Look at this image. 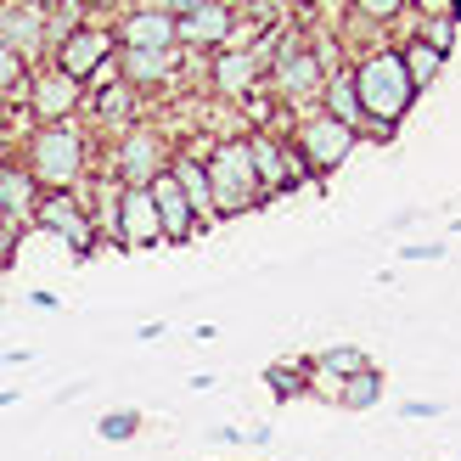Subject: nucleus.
I'll list each match as a JSON object with an SVG mask.
<instances>
[{
  "label": "nucleus",
  "instance_id": "nucleus-1",
  "mask_svg": "<svg viewBox=\"0 0 461 461\" xmlns=\"http://www.w3.org/2000/svg\"><path fill=\"white\" fill-rule=\"evenodd\" d=\"M349 85H355V102H360V141H377L388 147L400 135V119H411L417 107V85L405 79L400 51L394 45H372L360 62H349Z\"/></svg>",
  "mask_w": 461,
  "mask_h": 461
},
{
  "label": "nucleus",
  "instance_id": "nucleus-2",
  "mask_svg": "<svg viewBox=\"0 0 461 461\" xmlns=\"http://www.w3.org/2000/svg\"><path fill=\"white\" fill-rule=\"evenodd\" d=\"M23 169L34 175L40 192H79L90 180V135L74 124H34L29 147H23Z\"/></svg>",
  "mask_w": 461,
  "mask_h": 461
},
{
  "label": "nucleus",
  "instance_id": "nucleus-3",
  "mask_svg": "<svg viewBox=\"0 0 461 461\" xmlns=\"http://www.w3.org/2000/svg\"><path fill=\"white\" fill-rule=\"evenodd\" d=\"M51 68L68 74L74 85H102V79H119V34H113L107 17H85L68 40L51 45Z\"/></svg>",
  "mask_w": 461,
  "mask_h": 461
},
{
  "label": "nucleus",
  "instance_id": "nucleus-4",
  "mask_svg": "<svg viewBox=\"0 0 461 461\" xmlns=\"http://www.w3.org/2000/svg\"><path fill=\"white\" fill-rule=\"evenodd\" d=\"M203 169H209V192H214V220L248 214V209H265L242 135H225V141H214L209 152H203Z\"/></svg>",
  "mask_w": 461,
  "mask_h": 461
},
{
  "label": "nucleus",
  "instance_id": "nucleus-5",
  "mask_svg": "<svg viewBox=\"0 0 461 461\" xmlns=\"http://www.w3.org/2000/svg\"><path fill=\"white\" fill-rule=\"evenodd\" d=\"M169 158H175V141H169L158 124H130L119 141H113L102 175H113V180H119V186H130V192H141V186H152V180L169 169Z\"/></svg>",
  "mask_w": 461,
  "mask_h": 461
},
{
  "label": "nucleus",
  "instance_id": "nucleus-6",
  "mask_svg": "<svg viewBox=\"0 0 461 461\" xmlns=\"http://www.w3.org/2000/svg\"><path fill=\"white\" fill-rule=\"evenodd\" d=\"M265 85H270V96H282V102H310V96H321L327 74H321V62L310 51L304 29H293V23L276 29V57H270Z\"/></svg>",
  "mask_w": 461,
  "mask_h": 461
},
{
  "label": "nucleus",
  "instance_id": "nucleus-7",
  "mask_svg": "<svg viewBox=\"0 0 461 461\" xmlns=\"http://www.w3.org/2000/svg\"><path fill=\"white\" fill-rule=\"evenodd\" d=\"M287 147L304 158V169H310L315 180H327V175H338L343 164H349V152L360 147V135L343 130L338 119H327V113H310V119H293Z\"/></svg>",
  "mask_w": 461,
  "mask_h": 461
},
{
  "label": "nucleus",
  "instance_id": "nucleus-8",
  "mask_svg": "<svg viewBox=\"0 0 461 461\" xmlns=\"http://www.w3.org/2000/svg\"><path fill=\"white\" fill-rule=\"evenodd\" d=\"M169 17H175V45L180 51H197V57H214L237 40V12L225 0H169Z\"/></svg>",
  "mask_w": 461,
  "mask_h": 461
},
{
  "label": "nucleus",
  "instance_id": "nucleus-9",
  "mask_svg": "<svg viewBox=\"0 0 461 461\" xmlns=\"http://www.w3.org/2000/svg\"><path fill=\"white\" fill-rule=\"evenodd\" d=\"M34 225L51 230V237H62L68 248H74V259H90V253L102 248V230H96V220H90V209H85L79 192H40Z\"/></svg>",
  "mask_w": 461,
  "mask_h": 461
},
{
  "label": "nucleus",
  "instance_id": "nucleus-10",
  "mask_svg": "<svg viewBox=\"0 0 461 461\" xmlns=\"http://www.w3.org/2000/svg\"><path fill=\"white\" fill-rule=\"evenodd\" d=\"M113 34H119V51H180L169 0H135V6H124L113 17Z\"/></svg>",
  "mask_w": 461,
  "mask_h": 461
},
{
  "label": "nucleus",
  "instance_id": "nucleus-11",
  "mask_svg": "<svg viewBox=\"0 0 461 461\" xmlns=\"http://www.w3.org/2000/svg\"><path fill=\"white\" fill-rule=\"evenodd\" d=\"M0 45L29 68L51 62V40H45V6L40 0H0Z\"/></svg>",
  "mask_w": 461,
  "mask_h": 461
},
{
  "label": "nucleus",
  "instance_id": "nucleus-12",
  "mask_svg": "<svg viewBox=\"0 0 461 461\" xmlns=\"http://www.w3.org/2000/svg\"><path fill=\"white\" fill-rule=\"evenodd\" d=\"M23 102H29V113H34L40 124H74V113L85 102V85H74L68 74H57L51 62H40V68H29Z\"/></svg>",
  "mask_w": 461,
  "mask_h": 461
},
{
  "label": "nucleus",
  "instance_id": "nucleus-13",
  "mask_svg": "<svg viewBox=\"0 0 461 461\" xmlns=\"http://www.w3.org/2000/svg\"><path fill=\"white\" fill-rule=\"evenodd\" d=\"M102 242H119V248H130V253L164 242V230H158V209H152L147 186H141V192L124 186V192H119V209H113V225H107Z\"/></svg>",
  "mask_w": 461,
  "mask_h": 461
},
{
  "label": "nucleus",
  "instance_id": "nucleus-14",
  "mask_svg": "<svg viewBox=\"0 0 461 461\" xmlns=\"http://www.w3.org/2000/svg\"><path fill=\"white\" fill-rule=\"evenodd\" d=\"M248 147V164H253V180H259V197H287V135L282 130H248L242 135Z\"/></svg>",
  "mask_w": 461,
  "mask_h": 461
},
{
  "label": "nucleus",
  "instance_id": "nucleus-15",
  "mask_svg": "<svg viewBox=\"0 0 461 461\" xmlns=\"http://www.w3.org/2000/svg\"><path fill=\"white\" fill-rule=\"evenodd\" d=\"M79 113H90L102 130H130V124H141V96H135L124 79H102V85L85 90Z\"/></svg>",
  "mask_w": 461,
  "mask_h": 461
},
{
  "label": "nucleus",
  "instance_id": "nucleus-16",
  "mask_svg": "<svg viewBox=\"0 0 461 461\" xmlns=\"http://www.w3.org/2000/svg\"><path fill=\"white\" fill-rule=\"evenodd\" d=\"M209 85L220 90V96H253V90L265 85V62L248 51V45H230V51H214L209 57Z\"/></svg>",
  "mask_w": 461,
  "mask_h": 461
},
{
  "label": "nucleus",
  "instance_id": "nucleus-17",
  "mask_svg": "<svg viewBox=\"0 0 461 461\" xmlns=\"http://www.w3.org/2000/svg\"><path fill=\"white\" fill-rule=\"evenodd\" d=\"M147 197H152V209H158V230H164V242H192V237H203V225L192 220V209H186V197H180V186L169 180V169L147 186Z\"/></svg>",
  "mask_w": 461,
  "mask_h": 461
},
{
  "label": "nucleus",
  "instance_id": "nucleus-18",
  "mask_svg": "<svg viewBox=\"0 0 461 461\" xmlns=\"http://www.w3.org/2000/svg\"><path fill=\"white\" fill-rule=\"evenodd\" d=\"M119 79L147 96V90H164L180 79V51H119Z\"/></svg>",
  "mask_w": 461,
  "mask_h": 461
},
{
  "label": "nucleus",
  "instance_id": "nucleus-19",
  "mask_svg": "<svg viewBox=\"0 0 461 461\" xmlns=\"http://www.w3.org/2000/svg\"><path fill=\"white\" fill-rule=\"evenodd\" d=\"M169 180L180 186V197H186L192 220L209 230V225H214V192H209V169H203V158H197V152H175V158H169Z\"/></svg>",
  "mask_w": 461,
  "mask_h": 461
},
{
  "label": "nucleus",
  "instance_id": "nucleus-20",
  "mask_svg": "<svg viewBox=\"0 0 461 461\" xmlns=\"http://www.w3.org/2000/svg\"><path fill=\"white\" fill-rule=\"evenodd\" d=\"M34 203H40L34 175L23 164H0V220H6V225L34 220Z\"/></svg>",
  "mask_w": 461,
  "mask_h": 461
},
{
  "label": "nucleus",
  "instance_id": "nucleus-21",
  "mask_svg": "<svg viewBox=\"0 0 461 461\" xmlns=\"http://www.w3.org/2000/svg\"><path fill=\"white\" fill-rule=\"evenodd\" d=\"M321 113H327V119H338L343 130H355L360 135V102H355V85H349V68H343V74H327V85H321Z\"/></svg>",
  "mask_w": 461,
  "mask_h": 461
},
{
  "label": "nucleus",
  "instance_id": "nucleus-22",
  "mask_svg": "<svg viewBox=\"0 0 461 461\" xmlns=\"http://www.w3.org/2000/svg\"><path fill=\"white\" fill-rule=\"evenodd\" d=\"M394 51H400V68H405V79L417 85V96H422V90H428V85H433V79H439L445 68H450V62H445L439 51H433V45H422L417 34H411V40H400Z\"/></svg>",
  "mask_w": 461,
  "mask_h": 461
},
{
  "label": "nucleus",
  "instance_id": "nucleus-23",
  "mask_svg": "<svg viewBox=\"0 0 461 461\" xmlns=\"http://www.w3.org/2000/svg\"><path fill=\"white\" fill-rule=\"evenodd\" d=\"M383 394H388V377L377 372V366H366V372H355L349 383H338V405L343 411H372V405H383Z\"/></svg>",
  "mask_w": 461,
  "mask_h": 461
},
{
  "label": "nucleus",
  "instance_id": "nucleus-24",
  "mask_svg": "<svg viewBox=\"0 0 461 461\" xmlns=\"http://www.w3.org/2000/svg\"><path fill=\"white\" fill-rule=\"evenodd\" d=\"M366 366H372V360H366V355L355 349V343H332V349H321V355L310 360V372L332 377V394H338V383H349L355 372H366Z\"/></svg>",
  "mask_w": 461,
  "mask_h": 461
},
{
  "label": "nucleus",
  "instance_id": "nucleus-25",
  "mask_svg": "<svg viewBox=\"0 0 461 461\" xmlns=\"http://www.w3.org/2000/svg\"><path fill=\"white\" fill-rule=\"evenodd\" d=\"M310 383H315L310 360H276V366H265V388H270L276 400H298V394H310Z\"/></svg>",
  "mask_w": 461,
  "mask_h": 461
},
{
  "label": "nucleus",
  "instance_id": "nucleus-26",
  "mask_svg": "<svg viewBox=\"0 0 461 461\" xmlns=\"http://www.w3.org/2000/svg\"><path fill=\"white\" fill-rule=\"evenodd\" d=\"M40 6H45V40H68V34H74L79 29V23L90 17V6H85V0H40Z\"/></svg>",
  "mask_w": 461,
  "mask_h": 461
},
{
  "label": "nucleus",
  "instance_id": "nucleus-27",
  "mask_svg": "<svg viewBox=\"0 0 461 461\" xmlns=\"http://www.w3.org/2000/svg\"><path fill=\"white\" fill-rule=\"evenodd\" d=\"M96 433H102V439L107 445H124V439H135V433H141V411H107V417L96 422Z\"/></svg>",
  "mask_w": 461,
  "mask_h": 461
},
{
  "label": "nucleus",
  "instance_id": "nucleus-28",
  "mask_svg": "<svg viewBox=\"0 0 461 461\" xmlns=\"http://www.w3.org/2000/svg\"><path fill=\"white\" fill-rule=\"evenodd\" d=\"M23 85H29V62H23V57H12L6 45H0V102L23 96Z\"/></svg>",
  "mask_w": 461,
  "mask_h": 461
},
{
  "label": "nucleus",
  "instance_id": "nucleus-29",
  "mask_svg": "<svg viewBox=\"0 0 461 461\" xmlns=\"http://www.w3.org/2000/svg\"><path fill=\"white\" fill-rule=\"evenodd\" d=\"M400 12H405V0H355L349 6L355 23H394Z\"/></svg>",
  "mask_w": 461,
  "mask_h": 461
},
{
  "label": "nucleus",
  "instance_id": "nucleus-30",
  "mask_svg": "<svg viewBox=\"0 0 461 461\" xmlns=\"http://www.w3.org/2000/svg\"><path fill=\"white\" fill-rule=\"evenodd\" d=\"M400 417H405V422H439V417H445V405H433V400H411V405H400Z\"/></svg>",
  "mask_w": 461,
  "mask_h": 461
},
{
  "label": "nucleus",
  "instance_id": "nucleus-31",
  "mask_svg": "<svg viewBox=\"0 0 461 461\" xmlns=\"http://www.w3.org/2000/svg\"><path fill=\"white\" fill-rule=\"evenodd\" d=\"M29 304H34L40 315H57V310H62V298H57L51 287H40V293H29Z\"/></svg>",
  "mask_w": 461,
  "mask_h": 461
},
{
  "label": "nucleus",
  "instance_id": "nucleus-32",
  "mask_svg": "<svg viewBox=\"0 0 461 461\" xmlns=\"http://www.w3.org/2000/svg\"><path fill=\"white\" fill-rule=\"evenodd\" d=\"M405 259H445V248L439 242H417V248H405Z\"/></svg>",
  "mask_w": 461,
  "mask_h": 461
},
{
  "label": "nucleus",
  "instance_id": "nucleus-33",
  "mask_svg": "<svg viewBox=\"0 0 461 461\" xmlns=\"http://www.w3.org/2000/svg\"><path fill=\"white\" fill-rule=\"evenodd\" d=\"M23 394H17V388H0V411H6V405H17Z\"/></svg>",
  "mask_w": 461,
  "mask_h": 461
},
{
  "label": "nucleus",
  "instance_id": "nucleus-34",
  "mask_svg": "<svg viewBox=\"0 0 461 461\" xmlns=\"http://www.w3.org/2000/svg\"><path fill=\"white\" fill-rule=\"evenodd\" d=\"M248 461H253V456H248Z\"/></svg>",
  "mask_w": 461,
  "mask_h": 461
}]
</instances>
